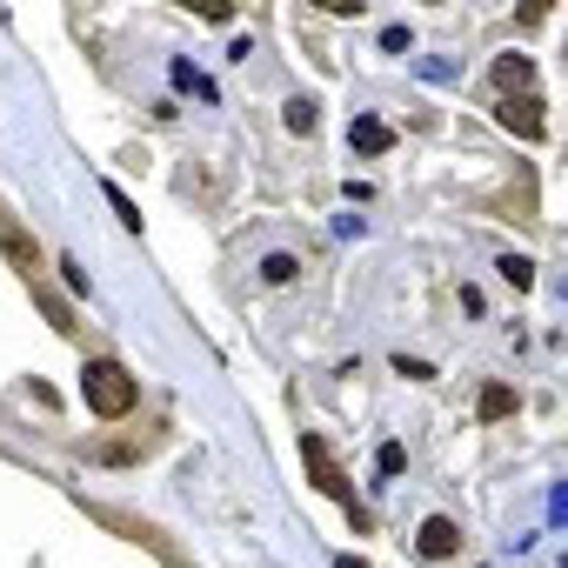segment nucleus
Listing matches in <instances>:
<instances>
[{"instance_id": "1", "label": "nucleus", "mask_w": 568, "mask_h": 568, "mask_svg": "<svg viewBox=\"0 0 568 568\" xmlns=\"http://www.w3.org/2000/svg\"><path fill=\"white\" fill-rule=\"evenodd\" d=\"M134 375L121 368V362H88L81 368V402L101 415V422H121V415H134Z\"/></svg>"}, {"instance_id": "2", "label": "nucleus", "mask_w": 568, "mask_h": 568, "mask_svg": "<svg viewBox=\"0 0 568 568\" xmlns=\"http://www.w3.org/2000/svg\"><path fill=\"white\" fill-rule=\"evenodd\" d=\"M302 462L315 468V488H322V495H342V501H348V515H355V528H368V508H355V495H348L342 468L328 462V442H322V435H302Z\"/></svg>"}, {"instance_id": "3", "label": "nucleus", "mask_w": 568, "mask_h": 568, "mask_svg": "<svg viewBox=\"0 0 568 568\" xmlns=\"http://www.w3.org/2000/svg\"><path fill=\"white\" fill-rule=\"evenodd\" d=\"M501 128H508L515 141H541V128H548V121H541V101H535V94H508V101H501Z\"/></svg>"}, {"instance_id": "4", "label": "nucleus", "mask_w": 568, "mask_h": 568, "mask_svg": "<svg viewBox=\"0 0 568 568\" xmlns=\"http://www.w3.org/2000/svg\"><path fill=\"white\" fill-rule=\"evenodd\" d=\"M415 548H422L428 561H448V555L462 548V528H455L448 515H428V521H422V535H415Z\"/></svg>"}, {"instance_id": "5", "label": "nucleus", "mask_w": 568, "mask_h": 568, "mask_svg": "<svg viewBox=\"0 0 568 568\" xmlns=\"http://www.w3.org/2000/svg\"><path fill=\"white\" fill-rule=\"evenodd\" d=\"M528 81H535V61L528 54H501L495 61V88L501 94H528Z\"/></svg>"}, {"instance_id": "6", "label": "nucleus", "mask_w": 568, "mask_h": 568, "mask_svg": "<svg viewBox=\"0 0 568 568\" xmlns=\"http://www.w3.org/2000/svg\"><path fill=\"white\" fill-rule=\"evenodd\" d=\"M475 415H481V422H508V415H515V388L488 382V388H481V402H475Z\"/></svg>"}, {"instance_id": "7", "label": "nucleus", "mask_w": 568, "mask_h": 568, "mask_svg": "<svg viewBox=\"0 0 568 568\" xmlns=\"http://www.w3.org/2000/svg\"><path fill=\"white\" fill-rule=\"evenodd\" d=\"M348 141H355L362 154H388V141H395V134H388L382 121H355V128H348Z\"/></svg>"}, {"instance_id": "8", "label": "nucleus", "mask_w": 568, "mask_h": 568, "mask_svg": "<svg viewBox=\"0 0 568 568\" xmlns=\"http://www.w3.org/2000/svg\"><path fill=\"white\" fill-rule=\"evenodd\" d=\"M495 267H501V281H508V288H528V281H535V261H528V254H501Z\"/></svg>"}, {"instance_id": "9", "label": "nucleus", "mask_w": 568, "mask_h": 568, "mask_svg": "<svg viewBox=\"0 0 568 568\" xmlns=\"http://www.w3.org/2000/svg\"><path fill=\"white\" fill-rule=\"evenodd\" d=\"M295 274H302L295 254H267V261H261V281H274V288H281V281H295Z\"/></svg>"}, {"instance_id": "10", "label": "nucleus", "mask_w": 568, "mask_h": 568, "mask_svg": "<svg viewBox=\"0 0 568 568\" xmlns=\"http://www.w3.org/2000/svg\"><path fill=\"white\" fill-rule=\"evenodd\" d=\"M315 121H322L315 101H288V128H295V134H315Z\"/></svg>"}, {"instance_id": "11", "label": "nucleus", "mask_w": 568, "mask_h": 568, "mask_svg": "<svg viewBox=\"0 0 568 568\" xmlns=\"http://www.w3.org/2000/svg\"><path fill=\"white\" fill-rule=\"evenodd\" d=\"M375 468H382V475H402V468H408V448H402V442H382Z\"/></svg>"}, {"instance_id": "12", "label": "nucleus", "mask_w": 568, "mask_h": 568, "mask_svg": "<svg viewBox=\"0 0 568 568\" xmlns=\"http://www.w3.org/2000/svg\"><path fill=\"white\" fill-rule=\"evenodd\" d=\"M395 375H408V382H435V368H428V362H408V355H395Z\"/></svg>"}, {"instance_id": "13", "label": "nucleus", "mask_w": 568, "mask_h": 568, "mask_svg": "<svg viewBox=\"0 0 568 568\" xmlns=\"http://www.w3.org/2000/svg\"><path fill=\"white\" fill-rule=\"evenodd\" d=\"M342 568H368V561H355V555H342Z\"/></svg>"}]
</instances>
